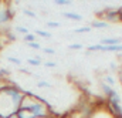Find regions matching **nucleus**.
<instances>
[{"mask_svg": "<svg viewBox=\"0 0 122 118\" xmlns=\"http://www.w3.org/2000/svg\"><path fill=\"white\" fill-rule=\"evenodd\" d=\"M13 16H14V11H13L11 6H10L9 3L0 1V27L9 24V23L11 21Z\"/></svg>", "mask_w": 122, "mask_h": 118, "instance_id": "f257e3e1", "label": "nucleus"}, {"mask_svg": "<svg viewBox=\"0 0 122 118\" xmlns=\"http://www.w3.org/2000/svg\"><path fill=\"white\" fill-rule=\"evenodd\" d=\"M99 19H105L107 23H115V21H119V11L118 9H112V7H107L105 10L99 11Z\"/></svg>", "mask_w": 122, "mask_h": 118, "instance_id": "f03ea898", "label": "nucleus"}, {"mask_svg": "<svg viewBox=\"0 0 122 118\" xmlns=\"http://www.w3.org/2000/svg\"><path fill=\"white\" fill-rule=\"evenodd\" d=\"M107 107L109 108V111H111V114H112V117L114 118H122V107H121V104L107 101Z\"/></svg>", "mask_w": 122, "mask_h": 118, "instance_id": "7ed1b4c3", "label": "nucleus"}, {"mask_svg": "<svg viewBox=\"0 0 122 118\" xmlns=\"http://www.w3.org/2000/svg\"><path fill=\"white\" fill-rule=\"evenodd\" d=\"M101 46H119L122 44V38H104L99 40Z\"/></svg>", "mask_w": 122, "mask_h": 118, "instance_id": "20e7f679", "label": "nucleus"}, {"mask_svg": "<svg viewBox=\"0 0 122 118\" xmlns=\"http://www.w3.org/2000/svg\"><path fill=\"white\" fill-rule=\"evenodd\" d=\"M107 101H109V102H117V104H121L122 102V98L119 97V94L115 91V90L112 88V91L107 95Z\"/></svg>", "mask_w": 122, "mask_h": 118, "instance_id": "39448f33", "label": "nucleus"}, {"mask_svg": "<svg viewBox=\"0 0 122 118\" xmlns=\"http://www.w3.org/2000/svg\"><path fill=\"white\" fill-rule=\"evenodd\" d=\"M14 115H16L17 118H36L29 110H24V108H19V110L16 111Z\"/></svg>", "mask_w": 122, "mask_h": 118, "instance_id": "423d86ee", "label": "nucleus"}, {"mask_svg": "<svg viewBox=\"0 0 122 118\" xmlns=\"http://www.w3.org/2000/svg\"><path fill=\"white\" fill-rule=\"evenodd\" d=\"M62 16L65 19H70V20H74V21H81L82 20L81 14H77V13H72V11H65V13H62Z\"/></svg>", "mask_w": 122, "mask_h": 118, "instance_id": "0eeeda50", "label": "nucleus"}, {"mask_svg": "<svg viewBox=\"0 0 122 118\" xmlns=\"http://www.w3.org/2000/svg\"><path fill=\"white\" fill-rule=\"evenodd\" d=\"M90 27H94V29H107L108 27V23L107 21H104V20H94L91 21V24H90Z\"/></svg>", "mask_w": 122, "mask_h": 118, "instance_id": "6e6552de", "label": "nucleus"}, {"mask_svg": "<svg viewBox=\"0 0 122 118\" xmlns=\"http://www.w3.org/2000/svg\"><path fill=\"white\" fill-rule=\"evenodd\" d=\"M23 40L26 41V44H29V43H34V41H37V36H36L34 33H29V34H26V36L23 37Z\"/></svg>", "mask_w": 122, "mask_h": 118, "instance_id": "1a4fd4ad", "label": "nucleus"}, {"mask_svg": "<svg viewBox=\"0 0 122 118\" xmlns=\"http://www.w3.org/2000/svg\"><path fill=\"white\" fill-rule=\"evenodd\" d=\"M34 34H36V36H40V37H43V38H50V37H51V33H50V31L40 30V29L36 30V31H34Z\"/></svg>", "mask_w": 122, "mask_h": 118, "instance_id": "9d476101", "label": "nucleus"}, {"mask_svg": "<svg viewBox=\"0 0 122 118\" xmlns=\"http://www.w3.org/2000/svg\"><path fill=\"white\" fill-rule=\"evenodd\" d=\"M104 83H105L107 86L112 87V86L115 84V78H114L112 75H104Z\"/></svg>", "mask_w": 122, "mask_h": 118, "instance_id": "9b49d317", "label": "nucleus"}, {"mask_svg": "<svg viewBox=\"0 0 122 118\" xmlns=\"http://www.w3.org/2000/svg\"><path fill=\"white\" fill-rule=\"evenodd\" d=\"M91 30H92V29L90 27V26H84V27L75 29V30H74V33H77V34H84V33H90Z\"/></svg>", "mask_w": 122, "mask_h": 118, "instance_id": "f8f14e48", "label": "nucleus"}, {"mask_svg": "<svg viewBox=\"0 0 122 118\" xmlns=\"http://www.w3.org/2000/svg\"><path fill=\"white\" fill-rule=\"evenodd\" d=\"M101 91H102V92H104V95L107 97V95L112 91V87H109V86H107L105 83H102V84H101Z\"/></svg>", "mask_w": 122, "mask_h": 118, "instance_id": "ddd939ff", "label": "nucleus"}, {"mask_svg": "<svg viewBox=\"0 0 122 118\" xmlns=\"http://www.w3.org/2000/svg\"><path fill=\"white\" fill-rule=\"evenodd\" d=\"M14 30H16V33H20V34H23V36H26V34L30 33V30L26 29V27H23V26H17Z\"/></svg>", "mask_w": 122, "mask_h": 118, "instance_id": "4468645a", "label": "nucleus"}, {"mask_svg": "<svg viewBox=\"0 0 122 118\" xmlns=\"http://www.w3.org/2000/svg\"><path fill=\"white\" fill-rule=\"evenodd\" d=\"M37 87H38V88H50L51 84L47 83V81H44V80H40V81L37 83Z\"/></svg>", "mask_w": 122, "mask_h": 118, "instance_id": "2eb2a0df", "label": "nucleus"}, {"mask_svg": "<svg viewBox=\"0 0 122 118\" xmlns=\"http://www.w3.org/2000/svg\"><path fill=\"white\" fill-rule=\"evenodd\" d=\"M27 64H30V65H34V67H38L40 64H41V61L37 59H27Z\"/></svg>", "mask_w": 122, "mask_h": 118, "instance_id": "dca6fc26", "label": "nucleus"}, {"mask_svg": "<svg viewBox=\"0 0 122 118\" xmlns=\"http://www.w3.org/2000/svg\"><path fill=\"white\" fill-rule=\"evenodd\" d=\"M27 46H29L30 48H33V50H40V48H41V44H40L38 41H34V43H29Z\"/></svg>", "mask_w": 122, "mask_h": 118, "instance_id": "f3484780", "label": "nucleus"}, {"mask_svg": "<svg viewBox=\"0 0 122 118\" xmlns=\"http://www.w3.org/2000/svg\"><path fill=\"white\" fill-rule=\"evenodd\" d=\"M7 60H9L10 63L16 64V65H20V64H21V61H20V59H17V57H11V56H9V57H7Z\"/></svg>", "mask_w": 122, "mask_h": 118, "instance_id": "a211bd4d", "label": "nucleus"}, {"mask_svg": "<svg viewBox=\"0 0 122 118\" xmlns=\"http://www.w3.org/2000/svg\"><path fill=\"white\" fill-rule=\"evenodd\" d=\"M54 4H58V6H67V4H71L70 0H54Z\"/></svg>", "mask_w": 122, "mask_h": 118, "instance_id": "6ab92c4d", "label": "nucleus"}, {"mask_svg": "<svg viewBox=\"0 0 122 118\" xmlns=\"http://www.w3.org/2000/svg\"><path fill=\"white\" fill-rule=\"evenodd\" d=\"M68 48H70V50H81V48H82V46H81L80 43H74V44H70V46H68Z\"/></svg>", "mask_w": 122, "mask_h": 118, "instance_id": "aec40b11", "label": "nucleus"}, {"mask_svg": "<svg viewBox=\"0 0 122 118\" xmlns=\"http://www.w3.org/2000/svg\"><path fill=\"white\" fill-rule=\"evenodd\" d=\"M43 53H44V54H48V56H53V54H56V50H54V48L44 47V48H43Z\"/></svg>", "mask_w": 122, "mask_h": 118, "instance_id": "412c9836", "label": "nucleus"}, {"mask_svg": "<svg viewBox=\"0 0 122 118\" xmlns=\"http://www.w3.org/2000/svg\"><path fill=\"white\" fill-rule=\"evenodd\" d=\"M44 67H47V68H56L57 67V63H54V61H46L44 63Z\"/></svg>", "mask_w": 122, "mask_h": 118, "instance_id": "4be33fe9", "label": "nucleus"}, {"mask_svg": "<svg viewBox=\"0 0 122 118\" xmlns=\"http://www.w3.org/2000/svg\"><path fill=\"white\" fill-rule=\"evenodd\" d=\"M23 13H24L26 16H29V17H33V19L36 17V13H34V11H31V10H29V9H24V10H23Z\"/></svg>", "mask_w": 122, "mask_h": 118, "instance_id": "5701e85b", "label": "nucleus"}, {"mask_svg": "<svg viewBox=\"0 0 122 118\" xmlns=\"http://www.w3.org/2000/svg\"><path fill=\"white\" fill-rule=\"evenodd\" d=\"M47 26L48 27H58L60 23H57V21H47Z\"/></svg>", "mask_w": 122, "mask_h": 118, "instance_id": "b1692460", "label": "nucleus"}, {"mask_svg": "<svg viewBox=\"0 0 122 118\" xmlns=\"http://www.w3.org/2000/svg\"><path fill=\"white\" fill-rule=\"evenodd\" d=\"M118 11H119V21H122V7H118Z\"/></svg>", "mask_w": 122, "mask_h": 118, "instance_id": "393cba45", "label": "nucleus"}, {"mask_svg": "<svg viewBox=\"0 0 122 118\" xmlns=\"http://www.w3.org/2000/svg\"><path fill=\"white\" fill-rule=\"evenodd\" d=\"M9 118H17V117L16 115H11V117H9Z\"/></svg>", "mask_w": 122, "mask_h": 118, "instance_id": "a878e982", "label": "nucleus"}]
</instances>
